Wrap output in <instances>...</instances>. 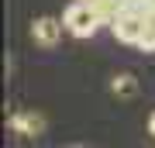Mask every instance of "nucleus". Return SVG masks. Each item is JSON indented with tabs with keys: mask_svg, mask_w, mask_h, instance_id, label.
I'll return each mask as SVG.
<instances>
[{
	"mask_svg": "<svg viewBox=\"0 0 155 148\" xmlns=\"http://www.w3.org/2000/svg\"><path fill=\"white\" fill-rule=\"evenodd\" d=\"M62 21H66V31H69V35H76V38H93L97 28L104 24V21H100V14L93 11V4H90V0H76V4H69Z\"/></svg>",
	"mask_w": 155,
	"mask_h": 148,
	"instance_id": "nucleus-1",
	"label": "nucleus"
},
{
	"mask_svg": "<svg viewBox=\"0 0 155 148\" xmlns=\"http://www.w3.org/2000/svg\"><path fill=\"white\" fill-rule=\"evenodd\" d=\"M145 24H148V21H145V11L124 7V11L110 21V31H114L117 41H124V45H138L141 35H145Z\"/></svg>",
	"mask_w": 155,
	"mask_h": 148,
	"instance_id": "nucleus-2",
	"label": "nucleus"
},
{
	"mask_svg": "<svg viewBox=\"0 0 155 148\" xmlns=\"http://www.w3.org/2000/svg\"><path fill=\"white\" fill-rule=\"evenodd\" d=\"M62 24H66V21H55V17H38V21L31 24V38H35V45L52 48V45L59 41V35H62Z\"/></svg>",
	"mask_w": 155,
	"mask_h": 148,
	"instance_id": "nucleus-3",
	"label": "nucleus"
},
{
	"mask_svg": "<svg viewBox=\"0 0 155 148\" xmlns=\"http://www.w3.org/2000/svg\"><path fill=\"white\" fill-rule=\"evenodd\" d=\"M11 127H14L17 134H28L31 138V134H38L41 127H45V121H41L38 114H14L11 117Z\"/></svg>",
	"mask_w": 155,
	"mask_h": 148,
	"instance_id": "nucleus-4",
	"label": "nucleus"
},
{
	"mask_svg": "<svg viewBox=\"0 0 155 148\" xmlns=\"http://www.w3.org/2000/svg\"><path fill=\"white\" fill-rule=\"evenodd\" d=\"M90 4H93V11L100 14V21H104V24H110L114 17L124 11V0H90Z\"/></svg>",
	"mask_w": 155,
	"mask_h": 148,
	"instance_id": "nucleus-5",
	"label": "nucleus"
},
{
	"mask_svg": "<svg viewBox=\"0 0 155 148\" xmlns=\"http://www.w3.org/2000/svg\"><path fill=\"white\" fill-rule=\"evenodd\" d=\"M110 90H114L117 97H134V93H138V83H134V76H127V72H121V76H114Z\"/></svg>",
	"mask_w": 155,
	"mask_h": 148,
	"instance_id": "nucleus-6",
	"label": "nucleus"
},
{
	"mask_svg": "<svg viewBox=\"0 0 155 148\" xmlns=\"http://www.w3.org/2000/svg\"><path fill=\"white\" fill-rule=\"evenodd\" d=\"M124 7H134V11H148L152 0H124Z\"/></svg>",
	"mask_w": 155,
	"mask_h": 148,
	"instance_id": "nucleus-7",
	"label": "nucleus"
},
{
	"mask_svg": "<svg viewBox=\"0 0 155 148\" xmlns=\"http://www.w3.org/2000/svg\"><path fill=\"white\" fill-rule=\"evenodd\" d=\"M145 21H148V28H155V0H152L148 11H145Z\"/></svg>",
	"mask_w": 155,
	"mask_h": 148,
	"instance_id": "nucleus-8",
	"label": "nucleus"
},
{
	"mask_svg": "<svg viewBox=\"0 0 155 148\" xmlns=\"http://www.w3.org/2000/svg\"><path fill=\"white\" fill-rule=\"evenodd\" d=\"M148 134L155 138V114H152V121H148Z\"/></svg>",
	"mask_w": 155,
	"mask_h": 148,
	"instance_id": "nucleus-9",
	"label": "nucleus"
}]
</instances>
